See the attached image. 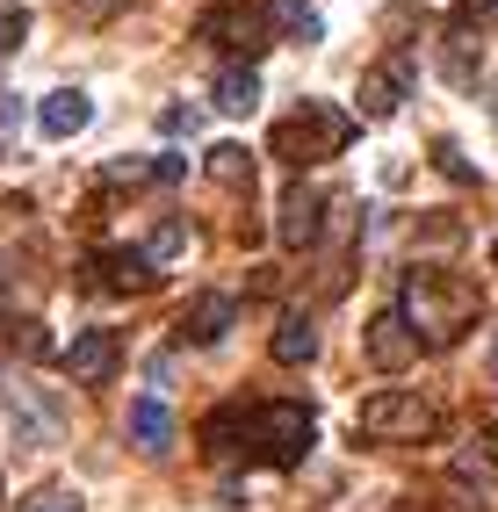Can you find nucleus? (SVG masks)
Returning a JSON list of instances; mask_svg holds the SVG:
<instances>
[{"label": "nucleus", "instance_id": "f257e3e1", "mask_svg": "<svg viewBox=\"0 0 498 512\" xmlns=\"http://www.w3.org/2000/svg\"><path fill=\"white\" fill-rule=\"evenodd\" d=\"M397 318L412 325L419 347H455V339L477 325V289L441 275V267H412L405 289H397Z\"/></svg>", "mask_w": 498, "mask_h": 512}, {"label": "nucleus", "instance_id": "f03ea898", "mask_svg": "<svg viewBox=\"0 0 498 512\" xmlns=\"http://www.w3.org/2000/svg\"><path fill=\"white\" fill-rule=\"evenodd\" d=\"M354 130H361L354 116L311 101V109H296V116L275 123V159H289V166H318V159H332V145H354Z\"/></svg>", "mask_w": 498, "mask_h": 512}, {"label": "nucleus", "instance_id": "7ed1b4c3", "mask_svg": "<svg viewBox=\"0 0 498 512\" xmlns=\"http://www.w3.org/2000/svg\"><path fill=\"white\" fill-rule=\"evenodd\" d=\"M434 426H441V412L426 397H412V390H376L369 404H361V433H369V440L412 448V440H434Z\"/></svg>", "mask_w": 498, "mask_h": 512}, {"label": "nucleus", "instance_id": "20e7f679", "mask_svg": "<svg viewBox=\"0 0 498 512\" xmlns=\"http://www.w3.org/2000/svg\"><path fill=\"white\" fill-rule=\"evenodd\" d=\"M260 440V462H275V469H296L311 455V440H318V419H311V404H268V412H253V433Z\"/></svg>", "mask_w": 498, "mask_h": 512}, {"label": "nucleus", "instance_id": "39448f33", "mask_svg": "<svg viewBox=\"0 0 498 512\" xmlns=\"http://www.w3.org/2000/svg\"><path fill=\"white\" fill-rule=\"evenodd\" d=\"M203 37L210 44H224V51H239V65L253 58V51H268V8H260V0H217V8L203 15Z\"/></svg>", "mask_w": 498, "mask_h": 512}, {"label": "nucleus", "instance_id": "423d86ee", "mask_svg": "<svg viewBox=\"0 0 498 512\" xmlns=\"http://www.w3.org/2000/svg\"><path fill=\"white\" fill-rule=\"evenodd\" d=\"M94 282L116 289V296H152L159 289V267L145 253H130V246H109L102 260H94Z\"/></svg>", "mask_w": 498, "mask_h": 512}, {"label": "nucleus", "instance_id": "0eeeda50", "mask_svg": "<svg viewBox=\"0 0 498 512\" xmlns=\"http://www.w3.org/2000/svg\"><path fill=\"white\" fill-rule=\"evenodd\" d=\"M318 231H325V202L311 188H296L282 202V217H275V238H282V253H311L318 246Z\"/></svg>", "mask_w": 498, "mask_h": 512}, {"label": "nucleus", "instance_id": "6e6552de", "mask_svg": "<svg viewBox=\"0 0 498 512\" xmlns=\"http://www.w3.org/2000/svg\"><path fill=\"white\" fill-rule=\"evenodd\" d=\"M369 361H376V368H412V361H419V339H412L405 318H397V303L369 318Z\"/></svg>", "mask_w": 498, "mask_h": 512}, {"label": "nucleus", "instance_id": "1a4fd4ad", "mask_svg": "<svg viewBox=\"0 0 498 512\" xmlns=\"http://www.w3.org/2000/svg\"><path fill=\"white\" fill-rule=\"evenodd\" d=\"M231 318H239V296H195L188 303V311H181V339H188V347H217V339L231 332Z\"/></svg>", "mask_w": 498, "mask_h": 512}, {"label": "nucleus", "instance_id": "9d476101", "mask_svg": "<svg viewBox=\"0 0 498 512\" xmlns=\"http://www.w3.org/2000/svg\"><path fill=\"white\" fill-rule=\"evenodd\" d=\"M109 368H116V332H102V325H87L73 347H65V375H73V383H102Z\"/></svg>", "mask_w": 498, "mask_h": 512}, {"label": "nucleus", "instance_id": "9b49d317", "mask_svg": "<svg viewBox=\"0 0 498 512\" xmlns=\"http://www.w3.org/2000/svg\"><path fill=\"white\" fill-rule=\"evenodd\" d=\"M87 123H94V101H87L80 87L44 94V109H37V130H44V138H80Z\"/></svg>", "mask_w": 498, "mask_h": 512}, {"label": "nucleus", "instance_id": "f8f14e48", "mask_svg": "<svg viewBox=\"0 0 498 512\" xmlns=\"http://www.w3.org/2000/svg\"><path fill=\"white\" fill-rule=\"evenodd\" d=\"M130 448H138V455H166V448H174V412H166L159 397L130 404Z\"/></svg>", "mask_w": 498, "mask_h": 512}, {"label": "nucleus", "instance_id": "ddd939ff", "mask_svg": "<svg viewBox=\"0 0 498 512\" xmlns=\"http://www.w3.org/2000/svg\"><path fill=\"white\" fill-rule=\"evenodd\" d=\"M203 174H210V188H224V195H246V188H253V152L224 138V145H210Z\"/></svg>", "mask_w": 498, "mask_h": 512}, {"label": "nucleus", "instance_id": "4468645a", "mask_svg": "<svg viewBox=\"0 0 498 512\" xmlns=\"http://www.w3.org/2000/svg\"><path fill=\"white\" fill-rule=\"evenodd\" d=\"M246 433H253V412H246V404H231V412H210V419H203V448H210V462H217V455H239V448H246Z\"/></svg>", "mask_w": 498, "mask_h": 512}, {"label": "nucleus", "instance_id": "2eb2a0df", "mask_svg": "<svg viewBox=\"0 0 498 512\" xmlns=\"http://www.w3.org/2000/svg\"><path fill=\"white\" fill-rule=\"evenodd\" d=\"M268 354H275L282 368H304V361L318 354V325H311V318H282L275 339H268Z\"/></svg>", "mask_w": 498, "mask_h": 512}, {"label": "nucleus", "instance_id": "dca6fc26", "mask_svg": "<svg viewBox=\"0 0 498 512\" xmlns=\"http://www.w3.org/2000/svg\"><path fill=\"white\" fill-rule=\"evenodd\" d=\"M210 101H217L224 116H253V101H260V80H253V65H224Z\"/></svg>", "mask_w": 498, "mask_h": 512}, {"label": "nucleus", "instance_id": "f3484780", "mask_svg": "<svg viewBox=\"0 0 498 512\" xmlns=\"http://www.w3.org/2000/svg\"><path fill=\"white\" fill-rule=\"evenodd\" d=\"M397 109H405V65L361 80V116H397Z\"/></svg>", "mask_w": 498, "mask_h": 512}, {"label": "nucleus", "instance_id": "a211bd4d", "mask_svg": "<svg viewBox=\"0 0 498 512\" xmlns=\"http://www.w3.org/2000/svg\"><path fill=\"white\" fill-rule=\"evenodd\" d=\"M130 188H152V159H109L102 166V195H130Z\"/></svg>", "mask_w": 498, "mask_h": 512}, {"label": "nucleus", "instance_id": "6ab92c4d", "mask_svg": "<svg viewBox=\"0 0 498 512\" xmlns=\"http://www.w3.org/2000/svg\"><path fill=\"white\" fill-rule=\"evenodd\" d=\"M275 15L296 29V44H318V37H325V22H318V8H311V0H275Z\"/></svg>", "mask_w": 498, "mask_h": 512}, {"label": "nucleus", "instance_id": "aec40b11", "mask_svg": "<svg viewBox=\"0 0 498 512\" xmlns=\"http://www.w3.org/2000/svg\"><path fill=\"white\" fill-rule=\"evenodd\" d=\"M181 238H188V231H181V224H159V231H152V238H145V260H152V267H159V275H166V260H174V253H181Z\"/></svg>", "mask_w": 498, "mask_h": 512}, {"label": "nucleus", "instance_id": "412c9836", "mask_svg": "<svg viewBox=\"0 0 498 512\" xmlns=\"http://www.w3.org/2000/svg\"><path fill=\"white\" fill-rule=\"evenodd\" d=\"M434 166H441V174H448V181H462V188H470V181H477V166H470V159H462L455 145H434Z\"/></svg>", "mask_w": 498, "mask_h": 512}, {"label": "nucleus", "instance_id": "4be33fe9", "mask_svg": "<svg viewBox=\"0 0 498 512\" xmlns=\"http://www.w3.org/2000/svg\"><path fill=\"white\" fill-rule=\"evenodd\" d=\"M22 512H80V491H37L22 498Z\"/></svg>", "mask_w": 498, "mask_h": 512}, {"label": "nucleus", "instance_id": "5701e85b", "mask_svg": "<svg viewBox=\"0 0 498 512\" xmlns=\"http://www.w3.org/2000/svg\"><path fill=\"white\" fill-rule=\"evenodd\" d=\"M22 37H29V15H22V8H0V58H8Z\"/></svg>", "mask_w": 498, "mask_h": 512}, {"label": "nucleus", "instance_id": "b1692460", "mask_svg": "<svg viewBox=\"0 0 498 512\" xmlns=\"http://www.w3.org/2000/svg\"><path fill=\"white\" fill-rule=\"evenodd\" d=\"M181 174H188V166H181V152H152V181H159V188H174Z\"/></svg>", "mask_w": 498, "mask_h": 512}, {"label": "nucleus", "instance_id": "393cba45", "mask_svg": "<svg viewBox=\"0 0 498 512\" xmlns=\"http://www.w3.org/2000/svg\"><path fill=\"white\" fill-rule=\"evenodd\" d=\"M434 512H484V498H477V491H441Z\"/></svg>", "mask_w": 498, "mask_h": 512}, {"label": "nucleus", "instance_id": "a878e982", "mask_svg": "<svg viewBox=\"0 0 498 512\" xmlns=\"http://www.w3.org/2000/svg\"><path fill=\"white\" fill-rule=\"evenodd\" d=\"M462 8H470V15H498V0H462Z\"/></svg>", "mask_w": 498, "mask_h": 512}, {"label": "nucleus", "instance_id": "bb28decb", "mask_svg": "<svg viewBox=\"0 0 498 512\" xmlns=\"http://www.w3.org/2000/svg\"><path fill=\"white\" fill-rule=\"evenodd\" d=\"M484 440H491V462H498V426H491V433H484Z\"/></svg>", "mask_w": 498, "mask_h": 512}, {"label": "nucleus", "instance_id": "cd10ccee", "mask_svg": "<svg viewBox=\"0 0 498 512\" xmlns=\"http://www.w3.org/2000/svg\"><path fill=\"white\" fill-rule=\"evenodd\" d=\"M491 260H498V246H491Z\"/></svg>", "mask_w": 498, "mask_h": 512}, {"label": "nucleus", "instance_id": "c85d7f7f", "mask_svg": "<svg viewBox=\"0 0 498 512\" xmlns=\"http://www.w3.org/2000/svg\"><path fill=\"white\" fill-rule=\"evenodd\" d=\"M491 361H498V354H491Z\"/></svg>", "mask_w": 498, "mask_h": 512}]
</instances>
